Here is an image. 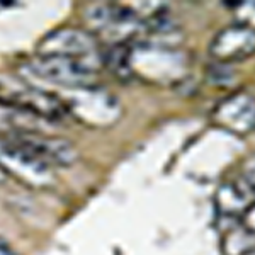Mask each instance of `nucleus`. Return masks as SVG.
Here are the masks:
<instances>
[{
	"label": "nucleus",
	"mask_w": 255,
	"mask_h": 255,
	"mask_svg": "<svg viewBox=\"0 0 255 255\" xmlns=\"http://www.w3.org/2000/svg\"><path fill=\"white\" fill-rule=\"evenodd\" d=\"M97 63L92 56H41L38 55L27 63V72L32 77L60 87L82 89L90 87L97 79Z\"/></svg>",
	"instance_id": "obj_1"
},
{
	"label": "nucleus",
	"mask_w": 255,
	"mask_h": 255,
	"mask_svg": "<svg viewBox=\"0 0 255 255\" xmlns=\"http://www.w3.org/2000/svg\"><path fill=\"white\" fill-rule=\"evenodd\" d=\"M63 104L70 114L92 126H108L121 114L118 99L94 85L68 90Z\"/></svg>",
	"instance_id": "obj_2"
},
{
	"label": "nucleus",
	"mask_w": 255,
	"mask_h": 255,
	"mask_svg": "<svg viewBox=\"0 0 255 255\" xmlns=\"http://www.w3.org/2000/svg\"><path fill=\"white\" fill-rule=\"evenodd\" d=\"M0 168L3 174L14 175L26 186L44 189L55 184L51 167L7 136H0Z\"/></svg>",
	"instance_id": "obj_3"
},
{
	"label": "nucleus",
	"mask_w": 255,
	"mask_h": 255,
	"mask_svg": "<svg viewBox=\"0 0 255 255\" xmlns=\"http://www.w3.org/2000/svg\"><path fill=\"white\" fill-rule=\"evenodd\" d=\"M26 148L48 167H70L77 160V148L60 136H49L41 131H27L7 136Z\"/></svg>",
	"instance_id": "obj_4"
},
{
	"label": "nucleus",
	"mask_w": 255,
	"mask_h": 255,
	"mask_svg": "<svg viewBox=\"0 0 255 255\" xmlns=\"http://www.w3.org/2000/svg\"><path fill=\"white\" fill-rule=\"evenodd\" d=\"M97 51V38L92 32L79 27H60L39 41L38 55L41 56H73L85 58Z\"/></svg>",
	"instance_id": "obj_5"
},
{
	"label": "nucleus",
	"mask_w": 255,
	"mask_h": 255,
	"mask_svg": "<svg viewBox=\"0 0 255 255\" xmlns=\"http://www.w3.org/2000/svg\"><path fill=\"white\" fill-rule=\"evenodd\" d=\"M255 53V31L242 24L221 29L209 44V55L218 63L230 65L244 61Z\"/></svg>",
	"instance_id": "obj_6"
},
{
	"label": "nucleus",
	"mask_w": 255,
	"mask_h": 255,
	"mask_svg": "<svg viewBox=\"0 0 255 255\" xmlns=\"http://www.w3.org/2000/svg\"><path fill=\"white\" fill-rule=\"evenodd\" d=\"M213 121L233 134H247L255 129V97L235 92L223 99L213 111Z\"/></svg>",
	"instance_id": "obj_7"
},
{
	"label": "nucleus",
	"mask_w": 255,
	"mask_h": 255,
	"mask_svg": "<svg viewBox=\"0 0 255 255\" xmlns=\"http://www.w3.org/2000/svg\"><path fill=\"white\" fill-rule=\"evenodd\" d=\"M0 101L39 119H48V121H56V119L63 118L65 114H68L63 101L58 96L34 87L12 89L7 94H3Z\"/></svg>",
	"instance_id": "obj_8"
},
{
	"label": "nucleus",
	"mask_w": 255,
	"mask_h": 255,
	"mask_svg": "<svg viewBox=\"0 0 255 255\" xmlns=\"http://www.w3.org/2000/svg\"><path fill=\"white\" fill-rule=\"evenodd\" d=\"M247 192H250V191L247 187H242L240 184H235V182L223 184L216 192L218 215L221 218H226V220L240 221V216L244 215V211L250 204ZM250 194H252V192H250Z\"/></svg>",
	"instance_id": "obj_9"
},
{
	"label": "nucleus",
	"mask_w": 255,
	"mask_h": 255,
	"mask_svg": "<svg viewBox=\"0 0 255 255\" xmlns=\"http://www.w3.org/2000/svg\"><path fill=\"white\" fill-rule=\"evenodd\" d=\"M41 121L43 119L0 101V136H12V134L27 133V131H41Z\"/></svg>",
	"instance_id": "obj_10"
},
{
	"label": "nucleus",
	"mask_w": 255,
	"mask_h": 255,
	"mask_svg": "<svg viewBox=\"0 0 255 255\" xmlns=\"http://www.w3.org/2000/svg\"><path fill=\"white\" fill-rule=\"evenodd\" d=\"M102 63L106 68L118 77L119 80H129L133 77V68H131V44L129 43H118L111 44L104 56H101Z\"/></svg>",
	"instance_id": "obj_11"
},
{
	"label": "nucleus",
	"mask_w": 255,
	"mask_h": 255,
	"mask_svg": "<svg viewBox=\"0 0 255 255\" xmlns=\"http://www.w3.org/2000/svg\"><path fill=\"white\" fill-rule=\"evenodd\" d=\"M226 5L238 15L237 24H242V26H247L255 31V0H250V2L226 3Z\"/></svg>",
	"instance_id": "obj_12"
},
{
	"label": "nucleus",
	"mask_w": 255,
	"mask_h": 255,
	"mask_svg": "<svg viewBox=\"0 0 255 255\" xmlns=\"http://www.w3.org/2000/svg\"><path fill=\"white\" fill-rule=\"evenodd\" d=\"M209 79L213 84H223V82H230L233 79V73H230L228 70L223 68V63H216L209 67Z\"/></svg>",
	"instance_id": "obj_13"
},
{
	"label": "nucleus",
	"mask_w": 255,
	"mask_h": 255,
	"mask_svg": "<svg viewBox=\"0 0 255 255\" xmlns=\"http://www.w3.org/2000/svg\"><path fill=\"white\" fill-rule=\"evenodd\" d=\"M240 226L245 232H249L250 235L255 237V201L249 204V208L240 216Z\"/></svg>",
	"instance_id": "obj_14"
},
{
	"label": "nucleus",
	"mask_w": 255,
	"mask_h": 255,
	"mask_svg": "<svg viewBox=\"0 0 255 255\" xmlns=\"http://www.w3.org/2000/svg\"><path fill=\"white\" fill-rule=\"evenodd\" d=\"M244 184L255 196V157H252L244 165Z\"/></svg>",
	"instance_id": "obj_15"
},
{
	"label": "nucleus",
	"mask_w": 255,
	"mask_h": 255,
	"mask_svg": "<svg viewBox=\"0 0 255 255\" xmlns=\"http://www.w3.org/2000/svg\"><path fill=\"white\" fill-rule=\"evenodd\" d=\"M0 255H17L12 250V247L3 238H0Z\"/></svg>",
	"instance_id": "obj_16"
},
{
	"label": "nucleus",
	"mask_w": 255,
	"mask_h": 255,
	"mask_svg": "<svg viewBox=\"0 0 255 255\" xmlns=\"http://www.w3.org/2000/svg\"><path fill=\"white\" fill-rule=\"evenodd\" d=\"M242 255H255V247H252L250 250H247L245 254H242Z\"/></svg>",
	"instance_id": "obj_17"
},
{
	"label": "nucleus",
	"mask_w": 255,
	"mask_h": 255,
	"mask_svg": "<svg viewBox=\"0 0 255 255\" xmlns=\"http://www.w3.org/2000/svg\"><path fill=\"white\" fill-rule=\"evenodd\" d=\"M3 180H5V174H3V170L0 168V184H2Z\"/></svg>",
	"instance_id": "obj_18"
}]
</instances>
